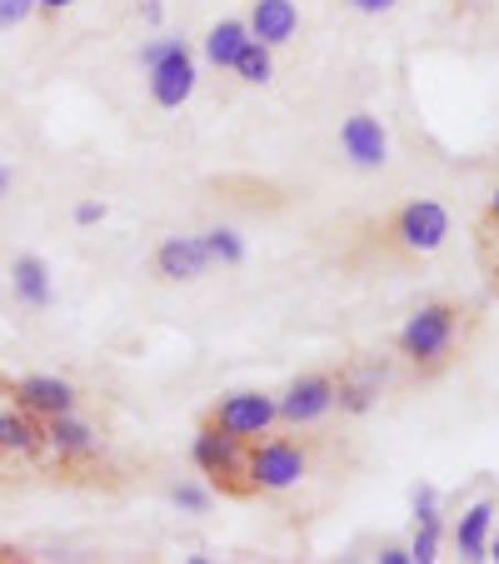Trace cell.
I'll return each mask as SVG.
<instances>
[{"instance_id": "6da1fadb", "label": "cell", "mask_w": 499, "mask_h": 564, "mask_svg": "<svg viewBox=\"0 0 499 564\" xmlns=\"http://www.w3.org/2000/svg\"><path fill=\"white\" fill-rule=\"evenodd\" d=\"M469 330H475L469 305H459V300H425V305L400 325L394 350H400V360L410 365L420 380H435L440 370H449V365L465 355Z\"/></svg>"}, {"instance_id": "7a4b0ae2", "label": "cell", "mask_w": 499, "mask_h": 564, "mask_svg": "<svg viewBox=\"0 0 499 564\" xmlns=\"http://www.w3.org/2000/svg\"><path fill=\"white\" fill-rule=\"evenodd\" d=\"M449 235V210L440 200H410L394 215H384L375 230V250L384 260H425L445 246Z\"/></svg>"}, {"instance_id": "3957f363", "label": "cell", "mask_w": 499, "mask_h": 564, "mask_svg": "<svg viewBox=\"0 0 499 564\" xmlns=\"http://www.w3.org/2000/svg\"><path fill=\"white\" fill-rule=\"evenodd\" d=\"M245 440L225 435V430L215 425H200L191 440V459L195 469L205 475V485L220 495H230V500H250L256 495V485H250V469H245Z\"/></svg>"}, {"instance_id": "277c9868", "label": "cell", "mask_w": 499, "mask_h": 564, "mask_svg": "<svg viewBox=\"0 0 499 564\" xmlns=\"http://www.w3.org/2000/svg\"><path fill=\"white\" fill-rule=\"evenodd\" d=\"M245 469L256 495H280L310 475V445L300 435H260L245 449Z\"/></svg>"}, {"instance_id": "5b68a950", "label": "cell", "mask_w": 499, "mask_h": 564, "mask_svg": "<svg viewBox=\"0 0 499 564\" xmlns=\"http://www.w3.org/2000/svg\"><path fill=\"white\" fill-rule=\"evenodd\" d=\"M145 70H150V100H155L160 110H175V106H185V100H191L195 61H191V51H185L181 35L150 45V51H145Z\"/></svg>"}, {"instance_id": "8992f818", "label": "cell", "mask_w": 499, "mask_h": 564, "mask_svg": "<svg viewBox=\"0 0 499 564\" xmlns=\"http://www.w3.org/2000/svg\"><path fill=\"white\" fill-rule=\"evenodd\" d=\"M200 425H215V430H225V435L245 440V445H256L260 435H270V430L280 425V415H275V394H260V390L225 394L220 405H210V410L200 415Z\"/></svg>"}, {"instance_id": "52a82bcc", "label": "cell", "mask_w": 499, "mask_h": 564, "mask_svg": "<svg viewBox=\"0 0 499 564\" xmlns=\"http://www.w3.org/2000/svg\"><path fill=\"white\" fill-rule=\"evenodd\" d=\"M335 410V370H305L285 384V394L275 400V415L280 425L290 430H305L315 420H325Z\"/></svg>"}, {"instance_id": "ba28073f", "label": "cell", "mask_w": 499, "mask_h": 564, "mask_svg": "<svg viewBox=\"0 0 499 564\" xmlns=\"http://www.w3.org/2000/svg\"><path fill=\"white\" fill-rule=\"evenodd\" d=\"M340 150L350 165H360V171H380L384 160H390V135H384V126L375 116H350L340 126Z\"/></svg>"}, {"instance_id": "9c48e42d", "label": "cell", "mask_w": 499, "mask_h": 564, "mask_svg": "<svg viewBox=\"0 0 499 564\" xmlns=\"http://www.w3.org/2000/svg\"><path fill=\"white\" fill-rule=\"evenodd\" d=\"M11 400L31 415L51 420V415H65L75 410V384L70 380H55V375H25V380L11 384Z\"/></svg>"}, {"instance_id": "30bf717a", "label": "cell", "mask_w": 499, "mask_h": 564, "mask_svg": "<svg viewBox=\"0 0 499 564\" xmlns=\"http://www.w3.org/2000/svg\"><path fill=\"white\" fill-rule=\"evenodd\" d=\"M215 260H210V250H205V235H175V240H165V246L155 250V275L160 280H195Z\"/></svg>"}, {"instance_id": "8fae6325", "label": "cell", "mask_w": 499, "mask_h": 564, "mask_svg": "<svg viewBox=\"0 0 499 564\" xmlns=\"http://www.w3.org/2000/svg\"><path fill=\"white\" fill-rule=\"evenodd\" d=\"M245 25H250V35L260 45H285L300 31V11H295V0H256Z\"/></svg>"}, {"instance_id": "7c38bea8", "label": "cell", "mask_w": 499, "mask_h": 564, "mask_svg": "<svg viewBox=\"0 0 499 564\" xmlns=\"http://www.w3.org/2000/svg\"><path fill=\"white\" fill-rule=\"evenodd\" d=\"M45 445V420L11 405L0 410V455H35Z\"/></svg>"}, {"instance_id": "4fadbf2b", "label": "cell", "mask_w": 499, "mask_h": 564, "mask_svg": "<svg viewBox=\"0 0 499 564\" xmlns=\"http://www.w3.org/2000/svg\"><path fill=\"white\" fill-rule=\"evenodd\" d=\"M45 445L55 449V455H65V459H86V455H96V430L86 425V420H75V410H65V415H51L45 420Z\"/></svg>"}, {"instance_id": "5bb4252c", "label": "cell", "mask_w": 499, "mask_h": 564, "mask_svg": "<svg viewBox=\"0 0 499 564\" xmlns=\"http://www.w3.org/2000/svg\"><path fill=\"white\" fill-rule=\"evenodd\" d=\"M245 41H250V25H245V21H220V25H210V35H205V61H210L215 70H230L235 55L245 51Z\"/></svg>"}, {"instance_id": "9a60e30c", "label": "cell", "mask_w": 499, "mask_h": 564, "mask_svg": "<svg viewBox=\"0 0 499 564\" xmlns=\"http://www.w3.org/2000/svg\"><path fill=\"white\" fill-rule=\"evenodd\" d=\"M489 520H495V500H479L465 520L455 524V544L465 560H485V540H489Z\"/></svg>"}, {"instance_id": "2e32d148", "label": "cell", "mask_w": 499, "mask_h": 564, "mask_svg": "<svg viewBox=\"0 0 499 564\" xmlns=\"http://www.w3.org/2000/svg\"><path fill=\"white\" fill-rule=\"evenodd\" d=\"M11 275H15V295H21L25 305H45V300H51V270H45V260L21 256Z\"/></svg>"}, {"instance_id": "e0dca14e", "label": "cell", "mask_w": 499, "mask_h": 564, "mask_svg": "<svg viewBox=\"0 0 499 564\" xmlns=\"http://www.w3.org/2000/svg\"><path fill=\"white\" fill-rule=\"evenodd\" d=\"M230 75H235V80H245V86H260V80H270V45H260L256 35H250V41H245V51L235 55Z\"/></svg>"}, {"instance_id": "ac0fdd59", "label": "cell", "mask_w": 499, "mask_h": 564, "mask_svg": "<svg viewBox=\"0 0 499 564\" xmlns=\"http://www.w3.org/2000/svg\"><path fill=\"white\" fill-rule=\"evenodd\" d=\"M475 246H479V260H485V265L499 260V185H495V195L485 200V210H479V220H475Z\"/></svg>"}, {"instance_id": "d6986e66", "label": "cell", "mask_w": 499, "mask_h": 564, "mask_svg": "<svg viewBox=\"0 0 499 564\" xmlns=\"http://www.w3.org/2000/svg\"><path fill=\"white\" fill-rule=\"evenodd\" d=\"M205 250H210V260H225V265H235V260L245 256V246L235 240L230 230H210L205 235Z\"/></svg>"}, {"instance_id": "ffe728a7", "label": "cell", "mask_w": 499, "mask_h": 564, "mask_svg": "<svg viewBox=\"0 0 499 564\" xmlns=\"http://www.w3.org/2000/svg\"><path fill=\"white\" fill-rule=\"evenodd\" d=\"M35 15V0H0V31H15Z\"/></svg>"}, {"instance_id": "44dd1931", "label": "cell", "mask_w": 499, "mask_h": 564, "mask_svg": "<svg viewBox=\"0 0 499 564\" xmlns=\"http://www.w3.org/2000/svg\"><path fill=\"white\" fill-rule=\"evenodd\" d=\"M355 11H365V15H380V11H394L400 0H350Z\"/></svg>"}, {"instance_id": "7402d4cb", "label": "cell", "mask_w": 499, "mask_h": 564, "mask_svg": "<svg viewBox=\"0 0 499 564\" xmlns=\"http://www.w3.org/2000/svg\"><path fill=\"white\" fill-rule=\"evenodd\" d=\"M65 6H75V0H35V11H65Z\"/></svg>"}, {"instance_id": "603a6c76", "label": "cell", "mask_w": 499, "mask_h": 564, "mask_svg": "<svg viewBox=\"0 0 499 564\" xmlns=\"http://www.w3.org/2000/svg\"><path fill=\"white\" fill-rule=\"evenodd\" d=\"M11 191V171H6V165H0V195Z\"/></svg>"}, {"instance_id": "cb8c5ba5", "label": "cell", "mask_w": 499, "mask_h": 564, "mask_svg": "<svg viewBox=\"0 0 499 564\" xmlns=\"http://www.w3.org/2000/svg\"><path fill=\"white\" fill-rule=\"evenodd\" d=\"M489 285H495V295H499V260L489 265Z\"/></svg>"}, {"instance_id": "d4e9b609", "label": "cell", "mask_w": 499, "mask_h": 564, "mask_svg": "<svg viewBox=\"0 0 499 564\" xmlns=\"http://www.w3.org/2000/svg\"><path fill=\"white\" fill-rule=\"evenodd\" d=\"M495 560H499V540H495Z\"/></svg>"}]
</instances>
